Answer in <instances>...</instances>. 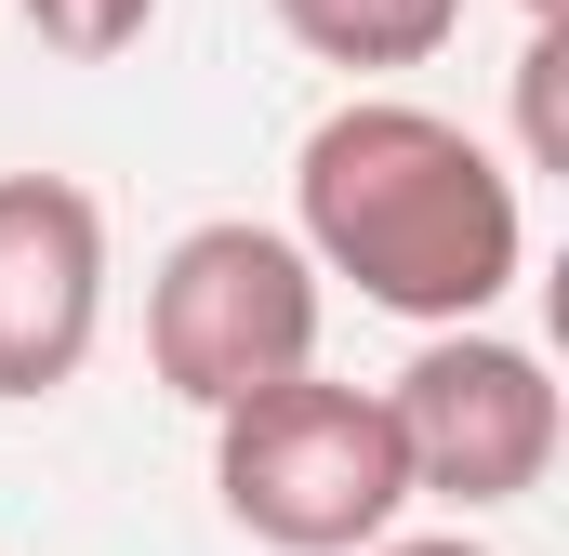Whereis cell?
<instances>
[{"label": "cell", "mask_w": 569, "mask_h": 556, "mask_svg": "<svg viewBox=\"0 0 569 556\" xmlns=\"http://www.w3.org/2000/svg\"><path fill=\"white\" fill-rule=\"evenodd\" d=\"M291 252L318 266V291L345 278L411 331H490L530 266V199L463 120L411 93H345L291 146Z\"/></svg>", "instance_id": "cell-1"}, {"label": "cell", "mask_w": 569, "mask_h": 556, "mask_svg": "<svg viewBox=\"0 0 569 556\" xmlns=\"http://www.w3.org/2000/svg\"><path fill=\"white\" fill-rule=\"evenodd\" d=\"M212 504L266 556H371L411 517V464H398L385 385L291 371L266 398L212 411Z\"/></svg>", "instance_id": "cell-2"}, {"label": "cell", "mask_w": 569, "mask_h": 556, "mask_svg": "<svg viewBox=\"0 0 569 556\" xmlns=\"http://www.w3.org/2000/svg\"><path fill=\"white\" fill-rule=\"evenodd\" d=\"M318 266L291 252V226L252 212H212L186 226L159 278H146V371L186 398V411H239L291 371H318Z\"/></svg>", "instance_id": "cell-3"}, {"label": "cell", "mask_w": 569, "mask_h": 556, "mask_svg": "<svg viewBox=\"0 0 569 556\" xmlns=\"http://www.w3.org/2000/svg\"><path fill=\"white\" fill-rule=\"evenodd\" d=\"M385 424H398L411 504H463V517L530 504L557 477V437H569L557 371L530 345H503V331H425L411 371L385 385Z\"/></svg>", "instance_id": "cell-4"}, {"label": "cell", "mask_w": 569, "mask_h": 556, "mask_svg": "<svg viewBox=\"0 0 569 556\" xmlns=\"http://www.w3.org/2000/svg\"><path fill=\"white\" fill-rule=\"evenodd\" d=\"M107 331V199L67 172H0V398H53Z\"/></svg>", "instance_id": "cell-5"}, {"label": "cell", "mask_w": 569, "mask_h": 556, "mask_svg": "<svg viewBox=\"0 0 569 556\" xmlns=\"http://www.w3.org/2000/svg\"><path fill=\"white\" fill-rule=\"evenodd\" d=\"M266 13H279L318 67H345V80L437 67V53H450V27H463V0H266Z\"/></svg>", "instance_id": "cell-6"}, {"label": "cell", "mask_w": 569, "mask_h": 556, "mask_svg": "<svg viewBox=\"0 0 569 556\" xmlns=\"http://www.w3.org/2000/svg\"><path fill=\"white\" fill-rule=\"evenodd\" d=\"M517 172H569V27L517 40Z\"/></svg>", "instance_id": "cell-7"}, {"label": "cell", "mask_w": 569, "mask_h": 556, "mask_svg": "<svg viewBox=\"0 0 569 556\" xmlns=\"http://www.w3.org/2000/svg\"><path fill=\"white\" fill-rule=\"evenodd\" d=\"M0 13H27L40 53H67V67H120L146 27H159V0H0Z\"/></svg>", "instance_id": "cell-8"}, {"label": "cell", "mask_w": 569, "mask_h": 556, "mask_svg": "<svg viewBox=\"0 0 569 556\" xmlns=\"http://www.w3.org/2000/svg\"><path fill=\"white\" fill-rule=\"evenodd\" d=\"M371 556H490V544H463V530H385Z\"/></svg>", "instance_id": "cell-9"}, {"label": "cell", "mask_w": 569, "mask_h": 556, "mask_svg": "<svg viewBox=\"0 0 569 556\" xmlns=\"http://www.w3.org/2000/svg\"><path fill=\"white\" fill-rule=\"evenodd\" d=\"M517 13H530V27H569V0H517Z\"/></svg>", "instance_id": "cell-10"}]
</instances>
